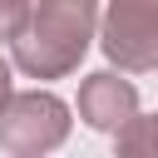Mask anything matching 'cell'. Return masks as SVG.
Here are the masks:
<instances>
[{"label": "cell", "instance_id": "obj_4", "mask_svg": "<svg viewBox=\"0 0 158 158\" xmlns=\"http://www.w3.org/2000/svg\"><path fill=\"white\" fill-rule=\"evenodd\" d=\"M138 109V89L118 74H89L84 89H79V118L89 128H123Z\"/></svg>", "mask_w": 158, "mask_h": 158}, {"label": "cell", "instance_id": "obj_7", "mask_svg": "<svg viewBox=\"0 0 158 158\" xmlns=\"http://www.w3.org/2000/svg\"><path fill=\"white\" fill-rule=\"evenodd\" d=\"M5 104H10V64L0 59V109H5Z\"/></svg>", "mask_w": 158, "mask_h": 158}, {"label": "cell", "instance_id": "obj_3", "mask_svg": "<svg viewBox=\"0 0 158 158\" xmlns=\"http://www.w3.org/2000/svg\"><path fill=\"white\" fill-rule=\"evenodd\" d=\"M104 54L118 69H153L158 64V5L104 10Z\"/></svg>", "mask_w": 158, "mask_h": 158}, {"label": "cell", "instance_id": "obj_5", "mask_svg": "<svg viewBox=\"0 0 158 158\" xmlns=\"http://www.w3.org/2000/svg\"><path fill=\"white\" fill-rule=\"evenodd\" d=\"M118 158H158V114L128 118L118 128Z\"/></svg>", "mask_w": 158, "mask_h": 158}, {"label": "cell", "instance_id": "obj_2", "mask_svg": "<svg viewBox=\"0 0 158 158\" xmlns=\"http://www.w3.org/2000/svg\"><path fill=\"white\" fill-rule=\"evenodd\" d=\"M69 133V109L54 94H10V104L0 109V143L15 158H40L54 143H64Z\"/></svg>", "mask_w": 158, "mask_h": 158}, {"label": "cell", "instance_id": "obj_6", "mask_svg": "<svg viewBox=\"0 0 158 158\" xmlns=\"http://www.w3.org/2000/svg\"><path fill=\"white\" fill-rule=\"evenodd\" d=\"M25 20V5H0V35H15Z\"/></svg>", "mask_w": 158, "mask_h": 158}, {"label": "cell", "instance_id": "obj_1", "mask_svg": "<svg viewBox=\"0 0 158 158\" xmlns=\"http://www.w3.org/2000/svg\"><path fill=\"white\" fill-rule=\"evenodd\" d=\"M99 10L94 5H25V20L20 30L10 35L15 44V64L35 79H59L79 64L84 44H89V30H94Z\"/></svg>", "mask_w": 158, "mask_h": 158}]
</instances>
